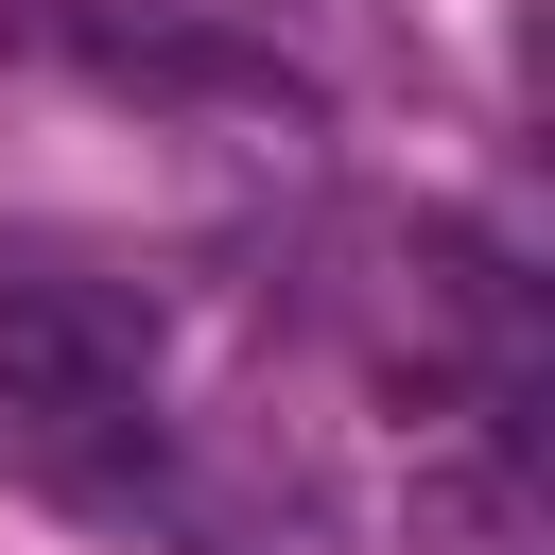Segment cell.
I'll return each instance as SVG.
<instances>
[{
    "label": "cell",
    "mask_w": 555,
    "mask_h": 555,
    "mask_svg": "<svg viewBox=\"0 0 555 555\" xmlns=\"http://www.w3.org/2000/svg\"><path fill=\"white\" fill-rule=\"evenodd\" d=\"M139 382H156V295L104 260L0 243V416L35 451H104V434H139Z\"/></svg>",
    "instance_id": "1"
}]
</instances>
